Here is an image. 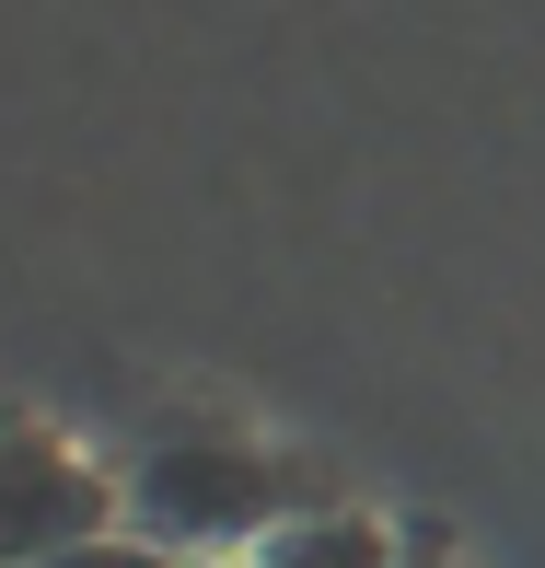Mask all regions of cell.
<instances>
[{"label":"cell","mask_w":545,"mask_h":568,"mask_svg":"<svg viewBox=\"0 0 545 568\" xmlns=\"http://www.w3.org/2000/svg\"><path fill=\"white\" fill-rule=\"evenodd\" d=\"M128 510H140V534L163 557H255L279 523H302V464L268 453L255 429L232 418H163L128 464Z\"/></svg>","instance_id":"1"},{"label":"cell","mask_w":545,"mask_h":568,"mask_svg":"<svg viewBox=\"0 0 545 568\" xmlns=\"http://www.w3.org/2000/svg\"><path fill=\"white\" fill-rule=\"evenodd\" d=\"M117 499H128V487L93 453H70L59 429H36V418L0 429V568H36L59 546L117 534Z\"/></svg>","instance_id":"2"},{"label":"cell","mask_w":545,"mask_h":568,"mask_svg":"<svg viewBox=\"0 0 545 568\" xmlns=\"http://www.w3.org/2000/svg\"><path fill=\"white\" fill-rule=\"evenodd\" d=\"M255 568H406V534H383L372 510H302V523H279L268 546H255Z\"/></svg>","instance_id":"3"},{"label":"cell","mask_w":545,"mask_h":568,"mask_svg":"<svg viewBox=\"0 0 545 568\" xmlns=\"http://www.w3.org/2000/svg\"><path fill=\"white\" fill-rule=\"evenodd\" d=\"M36 568H174L151 534H93V546H59V557H36Z\"/></svg>","instance_id":"4"},{"label":"cell","mask_w":545,"mask_h":568,"mask_svg":"<svg viewBox=\"0 0 545 568\" xmlns=\"http://www.w3.org/2000/svg\"><path fill=\"white\" fill-rule=\"evenodd\" d=\"M406 568H464V557L441 546V534H406Z\"/></svg>","instance_id":"5"},{"label":"cell","mask_w":545,"mask_h":568,"mask_svg":"<svg viewBox=\"0 0 545 568\" xmlns=\"http://www.w3.org/2000/svg\"><path fill=\"white\" fill-rule=\"evenodd\" d=\"M174 568H255V557H174Z\"/></svg>","instance_id":"6"}]
</instances>
